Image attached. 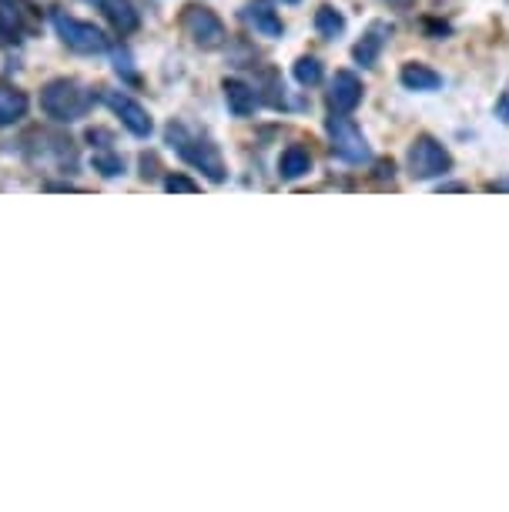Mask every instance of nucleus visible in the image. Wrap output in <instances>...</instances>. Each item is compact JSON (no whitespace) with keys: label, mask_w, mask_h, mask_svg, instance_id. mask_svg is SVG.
<instances>
[{"label":"nucleus","mask_w":509,"mask_h":512,"mask_svg":"<svg viewBox=\"0 0 509 512\" xmlns=\"http://www.w3.org/2000/svg\"><path fill=\"white\" fill-rule=\"evenodd\" d=\"M312 171V154L302 148V144H292V148L282 151V158H278V175L285 181H295L302 175H309Z\"/></svg>","instance_id":"obj_12"},{"label":"nucleus","mask_w":509,"mask_h":512,"mask_svg":"<svg viewBox=\"0 0 509 512\" xmlns=\"http://www.w3.org/2000/svg\"><path fill=\"white\" fill-rule=\"evenodd\" d=\"M295 81L305 84V88L319 84L322 81V64L315 61V57H299V61H295Z\"/></svg>","instance_id":"obj_17"},{"label":"nucleus","mask_w":509,"mask_h":512,"mask_svg":"<svg viewBox=\"0 0 509 512\" xmlns=\"http://www.w3.org/2000/svg\"><path fill=\"white\" fill-rule=\"evenodd\" d=\"M449 168H453V158H449V151L436 138L422 134V138L412 141V148H409V171H412V178L429 181V178L446 175Z\"/></svg>","instance_id":"obj_4"},{"label":"nucleus","mask_w":509,"mask_h":512,"mask_svg":"<svg viewBox=\"0 0 509 512\" xmlns=\"http://www.w3.org/2000/svg\"><path fill=\"white\" fill-rule=\"evenodd\" d=\"M315 31L322 37H339L345 31V17L335 11V7H319V14H315Z\"/></svg>","instance_id":"obj_16"},{"label":"nucleus","mask_w":509,"mask_h":512,"mask_svg":"<svg viewBox=\"0 0 509 512\" xmlns=\"http://www.w3.org/2000/svg\"><path fill=\"white\" fill-rule=\"evenodd\" d=\"M54 27H57V37L78 54H101L111 47V37L94 27L88 21H78V17H67V14H54Z\"/></svg>","instance_id":"obj_3"},{"label":"nucleus","mask_w":509,"mask_h":512,"mask_svg":"<svg viewBox=\"0 0 509 512\" xmlns=\"http://www.w3.org/2000/svg\"><path fill=\"white\" fill-rule=\"evenodd\" d=\"M104 101H108V108H111L114 114H118L121 124H124V128H128L131 134H138V138H148V134L155 131V124H151L148 111H144L138 101L124 98V94H118V91L104 94Z\"/></svg>","instance_id":"obj_7"},{"label":"nucleus","mask_w":509,"mask_h":512,"mask_svg":"<svg viewBox=\"0 0 509 512\" xmlns=\"http://www.w3.org/2000/svg\"><path fill=\"white\" fill-rule=\"evenodd\" d=\"M222 91H225L228 111H232L235 118H248V114L258 108V91L252 88V84L238 81V77H228V81L222 84Z\"/></svg>","instance_id":"obj_9"},{"label":"nucleus","mask_w":509,"mask_h":512,"mask_svg":"<svg viewBox=\"0 0 509 512\" xmlns=\"http://www.w3.org/2000/svg\"><path fill=\"white\" fill-rule=\"evenodd\" d=\"M27 114V94L11 88V84H0V128L17 124Z\"/></svg>","instance_id":"obj_13"},{"label":"nucleus","mask_w":509,"mask_h":512,"mask_svg":"<svg viewBox=\"0 0 509 512\" xmlns=\"http://www.w3.org/2000/svg\"><path fill=\"white\" fill-rule=\"evenodd\" d=\"M329 138H332V151L339 154V158L352 161V164L369 161V141H366V134L355 128L352 118H345V114H332Z\"/></svg>","instance_id":"obj_6"},{"label":"nucleus","mask_w":509,"mask_h":512,"mask_svg":"<svg viewBox=\"0 0 509 512\" xmlns=\"http://www.w3.org/2000/svg\"><path fill=\"white\" fill-rule=\"evenodd\" d=\"M386 34H389V27L386 24H376L372 31L362 37L359 44H355V61L359 64H366V67H372L376 64V57H379V51H382V44H386Z\"/></svg>","instance_id":"obj_15"},{"label":"nucleus","mask_w":509,"mask_h":512,"mask_svg":"<svg viewBox=\"0 0 509 512\" xmlns=\"http://www.w3.org/2000/svg\"><path fill=\"white\" fill-rule=\"evenodd\" d=\"M399 81L406 84L409 91H436L439 84H443V77L426 64H406L399 71Z\"/></svg>","instance_id":"obj_14"},{"label":"nucleus","mask_w":509,"mask_h":512,"mask_svg":"<svg viewBox=\"0 0 509 512\" xmlns=\"http://www.w3.org/2000/svg\"><path fill=\"white\" fill-rule=\"evenodd\" d=\"M245 17H248V24H252L258 34L282 37V17L275 14V7L268 4V0H255V4H248Z\"/></svg>","instance_id":"obj_11"},{"label":"nucleus","mask_w":509,"mask_h":512,"mask_svg":"<svg viewBox=\"0 0 509 512\" xmlns=\"http://www.w3.org/2000/svg\"><path fill=\"white\" fill-rule=\"evenodd\" d=\"M88 108H91L88 91H84L78 81H67V77H57V81H51L41 91V111L61 124L81 121L84 114H88Z\"/></svg>","instance_id":"obj_2"},{"label":"nucleus","mask_w":509,"mask_h":512,"mask_svg":"<svg viewBox=\"0 0 509 512\" xmlns=\"http://www.w3.org/2000/svg\"><path fill=\"white\" fill-rule=\"evenodd\" d=\"M165 188L171 191V195H195V191H198L195 181L185 178V175H168L165 178Z\"/></svg>","instance_id":"obj_19"},{"label":"nucleus","mask_w":509,"mask_h":512,"mask_svg":"<svg viewBox=\"0 0 509 512\" xmlns=\"http://www.w3.org/2000/svg\"><path fill=\"white\" fill-rule=\"evenodd\" d=\"M181 27H185V34L195 41L198 47H205V51H215V47L225 44V24L222 17L215 11H208V7L201 4H191L185 7V17H181Z\"/></svg>","instance_id":"obj_5"},{"label":"nucleus","mask_w":509,"mask_h":512,"mask_svg":"<svg viewBox=\"0 0 509 512\" xmlns=\"http://www.w3.org/2000/svg\"><path fill=\"white\" fill-rule=\"evenodd\" d=\"M91 4H98L104 11V17H108L121 34L138 31V11H134L131 0H91Z\"/></svg>","instance_id":"obj_10"},{"label":"nucleus","mask_w":509,"mask_h":512,"mask_svg":"<svg viewBox=\"0 0 509 512\" xmlns=\"http://www.w3.org/2000/svg\"><path fill=\"white\" fill-rule=\"evenodd\" d=\"M386 4H409V0H386Z\"/></svg>","instance_id":"obj_20"},{"label":"nucleus","mask_w":509,"mask_h":512,"mask_svg":"<svg viewBox=\"0 0 509 512\" xmlns=\"http://www.w3.org/2000/svg\"><path fill=\"white\" fill-rule=\"evenodd\" d=\"M94 171H101L104 178H118L124 171V161L118 154H94Z\"/></svg>","instance_id":"obj_18"},{"label":"nucleus","mask_w":509,"mask_h":512,"mask_svg":"<svg viewBox=\"0 0 509 512\" xmlns=\"http://www.w3.org/2000/svg\"><path fill=\"white\" fill-rule=\"evenodd\" d=\"M168 144L188 164H195L201 175H208L211 181H225L228 178V171H225V164H222V154L215 151V144H208L205 138L191 134L185 124H168Z\"/></svg>","instance_id":"obj_1"},{"label":"nucleus","mask_w":509,"mask_h":512,"mask_svg":"<svg viewBox=\"0 0 509 512\" xmlns=\"http://www.w3.org/2000/svg\"><path fill=\"white\" fill-rule=\"evenodd\" d=\"M362 101V81L352 71H339L332 77V91H329V104L335 114H352Z\"/></svg>","instance_id":"obj_8"}]
</instances>
